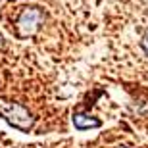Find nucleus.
I'll use <instances>...</instances> for the list:
<instances>
[{"label": "nucleus", "instance_id": "423d86ee", "mask_svg": "<svg viewBox=\"0 0 148 148\" xmlns=\"http://www.w3.org/2000/svg\"><path fill=\"white\" fill-rule=\"evenodd\" d=\"M119 148H127V146H119Z\"/></svg>", "mask_w": 148, "mask_h": 148}, {"label": "nucleus", "instance_id": "39448f33", "mask_svg": "<svg viewBox=\"0 0 148 148\" xmlns=\"http://www.w3.org/2000/svg\"><path fill=\"white\" fill-rule=\"evenodd\" d=\"M0 44H2V35H0Z\"/></svg>", "mask_w": 148, "mask_h": 148}, {"label": "nucleus", "instance_id": "f257e3e1", "mask_svg": "<svg viewBox=\"0 0 148 148\" xmlns=\"http://www.w3.org/2000/svg\"><path fill=\"white\" fill-rule=\"evenodd\" d=\"M0 117H2L6 123H10L14 129L23 131V133L31 131L33 125H35V117L27 108H23V106L17 104V102L4 100V98H0Z\"/></svg>", "mask_w": 148, "mask_h": 148}, {"label": "nucleus", "instance_id": "20e7f679", "mask_svg": "<svg viewBox=\"0 0 148 148\" xmlns=\"http://www.w3.org/2000/svg\"><path fill=\"white\" fill-rule=\"evenodd\" d=\"M140 48H143V52L146 54V58H148V35L140 40Z\"/></svg>", "mask_w": 148, "mask_h": 148}, {"label": "nucleus", "instance_id": "7ed1b4c3", "mask_svg": "<svg viewBox=\"0 0 148 148\" xmlns=\"http://www.w3.org/2000/svg\"><path fill=\"white\" fill-rule=\"evenodd\" d=\"M71 123L79 131H88V129H98V127H102V121L98 117L90 115V114H73Z\"/></svg>", "mask_w": 148, "mask_h": 148}, {"label": "nucleus", "instance_id": "f03ea898", "mask_svg": "<svg viewBox=\"0 0 148 148\" xmlns=\"http://www.w3.org/2000/svg\"><path fill=\"white\" fill-rule=\"evenodd\" d=\"M42 19H44V14H42L40 8H25L16 21L17 35L19 37H31L33 33L38 31Z\"/></svg>", "mask_w": 148, "mask_h": 148}]
</instances>
